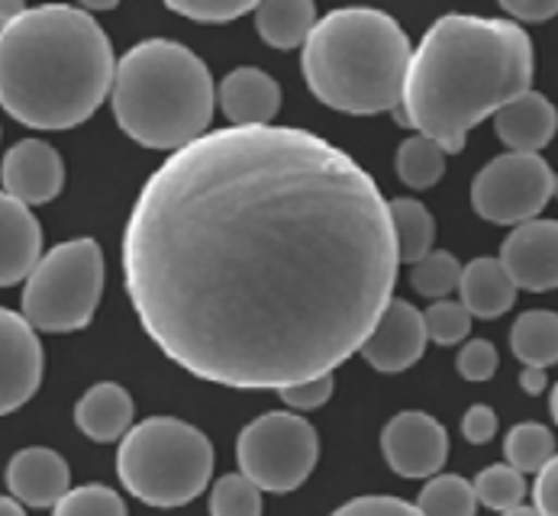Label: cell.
Listing matches in <instances>:
<instances>
[{"mask_svg":"<svg viewBox=\"0 0 558 516\" xmlns=\"http://www.w3.org/2000/svg\"><path fill=\"white\" fill-rule=\"evenodd\" d=\"M388 197L301 126H223L171 152L123 233V281L187 374L281 391L352 358L398 284Z\"/></svg>","mask_w":558,"mask_h":516,"instance_id":"cell-1","label":"cell"},{"mask_svg":"<svg viewBox=\"0 0 558 516\" xmlns=\"http://www.w3.org/2000/svg\"><path fill=\"white\" fill-rule=\"evenodd\" d=\"M530 33L504 16L446 13L410 52L395 120L433 139L446 156L465 149L469 133L533 85Z\"/></svg>","mask_w":558,"mask_h":516,"instance_id":"cell-2","label":"cell"},{"mask_svg":"<svg viewBox=\"0 0 558 516\" xmlns=\"http://www.w3.org/2000/svg\"><path fill=\"white\" fill-rule=\"evenodd\" d=\"M113 72V42L81 7H29L0 29V110L29 130H75L90 120Z\"/></svg>","mask_w":558,"mask_h":516,"instance_id":"cell-3","label":"cell"},{"mask_svg":"<svg viewBox=\"0 0 558 516\" xmlns=\"http://www.w3.org/2000/svg\"><path fill=\"white\" fill-rule=\"evenodd\" d=\"M410 39L398 20L375 7H342L317 20L304 42V82L319 103L372 116L395 110L410 65Z\"/></svg>","mask_w":558,"mask_h":516,"instance_id":"cell-4","label":"cell"},{"mask_svg":"<svg viewBox=\"0 0 558 516\" xmlns=\"http://www.w3.org/2000/svg\"><path fill=\"white\" fill-rule=\"evenodd\" d=\"M110 103L143 149L178 152L210 133L217 87L201 56L174 39H146L117 59Z\"/></svg>","mask_w":558,"mask_h":516,"instance_id":"cell-5","label":"cell"},{"mask_svg":"<svg viewBox=\"0 0 558 516\" xmlns=\"http://www.w3.org/2000/svg\"><path fill=\"white\" fill-rule=\"evenodd\" d=\"M214 442L178 417H146L120 439V484L149 507H184L214 478Z\"/></svg>","mask_w":558,"mask_h":516,"instance_id":"cell-6","label":"cell"},{"mask_svg":"<svg viewBox=\"0 0 558 516\" xmlns=\"http://www.w3.org/2000/svg\"><path fill=\"white\" fill-rule=\"evenodd\" d=\"M104 294V249L97 239L52 246L23 281V320L39 333L84 330Z\"/></svg>","mask_w":558,"mask_h":516,"instance_id":"cell-7","label":"cell"},{"mask_svg":"<svg viewBox=\"0 0 558 516\" xmlns=\"http://www.w3.org/2000/svg\"><path fill=\"white\" fill-rule=\"evenodd\" d=\"M236 462L262 494H291L317 468L319 435L314 423L294 410H268L242 427Z\"/></svg>","mask_w":558,"mask_h":516,"instance_id":"cell-8","label":"cell"},{"mask_svg":"<svg viewBox=\"0 0 558 516\" xmlns=\"http://www.w3.org/2000/svg\"><path fill=\"white\" fill-rule=\"evenodd\" d=\"M556 194V172L543 156L504 152L490 159L472 181V207L481 220L520 226L536 220Z\"/></svg>","mask_w":558,"mask_h":516,"instance_id":"cell-9","label":"cell"},{"mask_svg":"<svg viewBox=\"0 0 558 516\" xmlns=\"http://www.w3.org/2000/svg\"><path fill=\"white\" fill-rule=\"evenodd\" d=\"M381 452L388 468L400 478H433L449 462V432L423 410H403L385 423Z\"/></svg>","mask_w":558,"mask_h":516,"instance_id":"cell-10","label":"cell"},{"mask_svg":"<svg viewBox=\"0 0 558 516\" xmlns=\"http://www.w3.org/2000/svg\"><path fill=\"white\" fill-rule=\"evenodd\" d=\"M46 355L23 314L0 307V417L26 407L43 384Z\"/></svg>","mask_w":558,"mask_h":516,"instance_id":"cell-11","label":"cell"},{"mask_svg":"<svg viewBox=\"0 0 558 516\" xmlns=\"http://www.w3.org/2000/svg\"><path fill=\"white\" fill-rule=\"evenodd\" d=\"M497 261L517 284V291H558V220L536 217L530 223L513 226V233L500 246Z\"/></svg>","mask_w":558,"mask_h":516,"instance_id":"cell-12","label":"cell"},{"mask_svg":"<svg viewBox=\"0 0 558 516\" xmlns=\"http://www.w3.org/2000/svg\"><path fill=\"white\" fill-rule=\"evenodd\" d=\"M0 184L3 194L20 200L23 207L49 204L65 187V162L59 149L46 139H20L0 159Z\"/></svg>","mask_w":558,"mask_h":516,"instance_id":"cell-13","label":"cell"},{"mask_svg":"<svg viewBox=\"0 0 558 516\" xmlns=\"http://www.w3.org/2000/svg\"><path fill=\"white\" fill-rule=\"evenodd\" d=\"M426 345L429 336H426L423 314L410 300L391 297V304L385 307V314L378 317L375 330L368 333L359 352L375 371L398 374L423 358Z\"/></svg>","mask_w":558,"mask_h":516,"instance_id":"cell-14","label":"cell"},{"mask_svg":"<svg viewBox=\"0 0 558 516\" xmlns=\"http://www.w3.org/2000/svg\"><path fill=\"white\" fill-rule=\"evenodd\" d=\"M3 481H7V491L13 501H20L23 507L43 511V507H56L69 494L72 468L56 449L29 445L10 458Z\"/></svg>","mask_w":558,"mask_h":516,"instance_id":"cell-15","label":"cell"},{"mask_svg":"<svg viewBox=\"0 0 558 516\" xmlns=\"http://www.w3.org/2000/svg\"><path fill=\"white\" fill-rule=\"evenodd\" d=\"M494 133L510 152L539 156L558 133V107L539 90H526L513 97L507 107L494 113Z\"/></svg>","mask_w":558,"mask_h":516,"instance_id":"cell-16","label":"cell"},{"mask_svg":"<svg viewBox=\"0 0 558 516\" xmlns=\"http://www.w3.org/2000/svg\"><path fill=\"white\" fill-rule=\"evenodd\" d=\"M43 258V226L29 207L0 191V287L29 278Z\"/></svg>","mask_w":558,"mask_h":516,"instance_id":"cell-17","label":"cell"},{"mask_svg":"<svg viewBox=\"0 0 558 516\" xmlns=\"http://www.w3.org/2000/svg\"><path fill=\"white\" fill-rule=\"evenodd\" d=\"M217 103L233 126H271L281 110V87L268 72L242 65L220 82Z\"/></svg>","mask_w":558,"mask_h":516,"instance_id":"cell-18","label":"cell"},{"mask_svg":"<svg viewBox=\"0 0 558 516\" xmlns=\"http://www.w3.org/2000/svg\"><path fill=\"white\" fill-rule=\"evenodd\" d=\"M136 420L133 394L117 381L87 388L75 404V427L90 442H120Z\"/></svg>","mask_w":558,"mask_h":516,"instance_id":"cell-19","label":"cell"},{"mask_svg":"<svg viewBox=\"0 0 558 516\" xmlns=\"http://www.w3.org/2000/svg\"><path fill=\"white\" fill-rule=\"evenodd\" d=\"M459 304L472 314V320H497L517 304V284L504 271L497 258L481 256L462 265L459 278Z\"/></svg>","mask_w":558,"mask_h":516,"instance_id":"cell-20","label":"cell"},{"mask_svg":"<svg viewBox=\"0 0 558 516\" xmlns=\"http://www.w3.org/2000/svg\"><path fill=\"white\" fill-rule=\"evenodd\" d=\"M262 42L271 49H304L317 26V7L311 0H265L252 10Z\"/></svg>","mask_w":558,"mask_h":516,"instance_id":"cell-21","label":"cell"},{"mask_svg":"<svg viewBox=\"0 0 558 516\" xmlns=\"http://www.w3.org/2000/svg\"><path fill=\"white\" fill-rule=\"evenodd\" d=\"M510 348L530 368L558 365V314L556 310H526L510 327Z\"/></svg>","mask_w":558,"mask_h":516,"instance_id":"cell-22","label":"cell"},{"mask_svg":"<svg viewBox=\"0 0 558 516\" xmlns=\"http://www.w3.org/2000/svg\"><path fill=\"white\" fill-rule=\"evenodd\" d=\"M388 207H391V223H395V236H398L400 261L416 265L420 258L433 253L436 220H433L429 207H423L413 197H395V200H388Z\"/></svg>","mask_w":558,"mask_h":516,"instance_id":"cell-23","label":"cell"},{"mask_svg":"<svg viewBox=\"0 0 558 516\" xmlns=\"http://www.w3.org/2000/svg\"><path fill=\"white\" fill-rule=\"evenodd\" d=\"M446 152L426 139V136H407L398 146V159H395V169H398V177L413 187V191H429L442 181L446 174Z\"/></svg>","mask_w":558,"mask_h":516,"instance_id":"cell-24","label":"cell"},{"mask_svg":"<svg viewBox=\"0 0 558 516\" xmlns=\"http://www.w3.org/2000/svg\"><path fill=\"white\" fill-rule=\"evenodd\" d=\"M416 511L423 516H475L478 497L469 478L462 475H433L416 497Z\"/></svg>","mask_w":558,"mask_h":516,"instance_id":"cell-25","label":"cell"},{"mask_svg":"<svg viewBox=\"0 0 558 516\" xmlns=\"http://www.w3.org/2000/svg\"><path fill=\"white\" fill-rule=\"evenodd\" d=\"M556 455V435L543 423H517L504 439V458L520 475H536Z\"/></svg>","mask_w":558,"mask_h":516,"instance_id":"cell-26","label":"cell"},{"mask_svg":"<svg viewBox=\"0 0 558 516\" xmlns=\"http://www.w3.org/2000/svg\"><path fill=\"white\" fill-rule=\"evenodd\" d=\"M475 488V497H478L481 507L494 511V514H504V511H513L523 504L526 497V475H520L517 468H510L507 462L500 465H487L481 468L472 481Z\"/></svg>","mask_w":558,"mask_h":516,"instance_id":"cell-27","label":"cell"},{"mask_svg":"<svg viewBox=\"0 0 558 516\" xmlns=\"http://www.w3.org/2000/svg\"><path fill=\"white\" fill-rule=\"evenodd\" d=\"M459 278L462 261L446 249H433L429 256L410 265V287L429 300H449V294L459 291Z\"/></svg>","mask_w":558,"mask_h":516,"instance_id":"cell-28","label":"cell"},{"mask_svg":"<svg viewBox=\"0 0 558 516\" xmlns=\"http://www.w3.org/2000/svg\"><path fill=\"white\" fill-rule=\"evenodd\" d=\"M207 511L210 516H262V491L240 475H220L207 494Z\"/></svg>","mask_w":558,"mask_h":516,"instance_id":"cell-29","label":"cell"},{"mask_svg":"<svg viewBox=\"0 0 558 516\" xmlns=\"http://www.w3.org/2000/svg\"><path fill=\"white\" fill-rule=\"evenodd\" d=\"M52 516H126L123 497L107 484H81L52 507Z\"/></svg>","mask_w":558,"mask_h":516,"instance_id":"cell-30","label":"cell"},{"mask_svg":"<svg viewBox=\"0 0 558 516\" xmlns=\"http://www.w3.org/2000/svg\"><path fill=\"white\" fill-rule=\"evenodd\" d=\"M426 336L436 345H459L472 333V314L459 300H433L423 314Z\"/></svg>","mask_w":558,"mask_h":516,"instance_id":"cell-31","label":"cell"},{"mask_svg":"<svg viewBox=\"0 0 558 516\" xmlns=\"http://www.w3.org/2000/svg\"><path fill=\"white\" fill-rule=\"evenodd\" d=\"M258 0H168V10L194 23H233L255 10Z\"/></svg>","mask_w":558,"mask_h":516,"instance_id":"cell-32","label":"cell"},{"mask_svg":"<svg viewBox=\"0 0 558 516\" xmlns=\"http://www.w3.org/2000/svg\"><path fill=\"white\" fill-rule=\"evenodd\" d=\"M332 388H336V374L326 371L317 378H307V381H298V384H288L278 391V397L294 410V414H311L323 407L329 397H332Z\"/></svg>","mask_w":558,"mask_h":516,"instance_id":"cell-33","label":"cell"},{"mask_svg":"<svg viewBox=\"0 0 558 516\" xmlns=\"http://www.w3.org/2000/svg\"><path fill=\"white\" fill-rule=\"evenodd\" d=\"M497 365H500L497 345L490 343V340H469V343H462L459 358H456L459 374H462L465 381H472V384L490 381V378L497 374Z\"/></svg>","mask_w":558,"mask_h":516,"instance_id":"cell-34","label":"cell"},{"mask_svg":"<svg viewBox=\"0 0 558 516\" xmlns=\"http://www.w3.org/2000/svg\"><path fill=\"white\" fill-rule=\"evenodd\" d=\"M329 516H423L416 511V504L388 497V494H365V497H352L342 507H336Z\"/></svg>","mask_w":558,"mask_h":516,"instance_id":"cell-35","label":"cell"},{"mask_svg":"<svg viewBox=\"0 0 558 516\" xmlns=\"http://www.w3.org/2000/svg\"><path fill=\"white\" fill-rule=\"evenodd\" d=\"M533 504L539 516H558V452L536 471Z\"/></svg>","mask_w":558,"mask_h":516,"instance_id":"cell-36","label":"cell"},{"mask_svg":"<svg viewBox=\"0 0 558 516\" xmlns=\"http://www.w3.org/2000/svg\"><path fill=\"white\" fill-rule=\"evenodd\" d=\"M462 435L472 445H487L497 435V414L487 404H472L462 417Z\"/></svg>","mask_w":558,"mask_h":516,"instance_id":"cell-37","label":"cell"},{"mask_svg":"<svg viewBox=\"0 0 558 516\" xmlns=\"http://www.w3.org/2000/svg\"><path fill=\"white\" fill-rule=\"evenodd\" d=\"M500 7L520 26L523 23H546V20L558 16V0H504Z\"/></svg>","mask_w":558,"mask_h":516,"instance_id":"cell-38","label":"cell"},{"mask_svg":"<svg viewBox=\"0 0 558 516\" xmlns=\"http://www.w3.org/2000/svg\"><path fill=\"white\" fill-rule=\"evenodd\" d=\"M520 388H523L530 397L543 394V391H546V368H530V365H523V371H520Z\"/></svg>","mask_w":558,"mask_h":516,"instance_id":"cell-39","label":"cell"},{"mask_svg":"<svg viewBox=\"0 0 558 516\" xmlns=\"http://www.w3.org/2000/svg\"><path fill=\"white\" fill-rule=\"evenodd\" d=\"M29 7L23 0H0V29H7L10 23H16Z\"/></svg>","mask_w":558,"mask_h":516,"instance_id":"cell-40","label":"cell"},{"mask_svg":"<svg viewBox=\"0 0 558 516\" xmlns=\"http://www.w3.org/2000/svg\"><path fill=\"white\" fill-rule=\"evenodd\" d=\"M0 516H26V511H23V504H20V501H13V497L0 494Z\"/></svg>","mask_w":558,"mask_h":516,"instance_id":"cell-41","label":"cell"},{"mask_svg":"<svg viewBox=\"0 0 558 516\" xmlns=\"http://www.w3.org/2000/svg\"><path fill=\"white\" fill-rule=\"evenodd\" d=\"M500 516H539V514H536V507H526V504H520V507H513V511H504Z\"/></svg>","mask_w":558,"mask_h":516,"instance_id":"cell-42","label":"cell"},{"mask_svg":"<svg viewBox=\"0 0 558 516\" xmlns=\"http://www.w3.org/2000/svg\"><path fill=\"white\" fill-rule=\"evenodd\" d=\"M549 407H553V417H556V423H558V381H556V388H553V394H549Z\"/></svg>","mask_w":558,"mask_h":516,"instance_id":"cell-43","label":"cell"},{"mask_svg":"<svg viewBox=\"0 0 558 516\" xmlns=\"http://www.w3.org/2000/svg\"><path fill=\"white\" fill-rule=\"evenodd\" d=\"M553 197H558V174H556V194H553Z\"/></svg>","mask_w":558,"mask_h":516,"instance_id":"cell-44","label":"cell"}]
</instances>
